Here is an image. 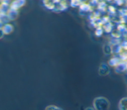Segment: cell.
<instances>
[{
    "instance_id": "6da1fadb",
    "label": "cell",
    "mask_w": 127,
    "mask_h": 110,
    "mask_svg": "<svg viewBox=\"0 0 127 110\" xmlns=\"http://www.w3.org/2000/svg\"><path fill=\"white\" fill-rule=\"evenodd\" d=\"M93 105L95 110H109L110 104L109 100L106 98L98 97L94 99Z\"/></svg>"
},
{
    "instance_id": "7a4b0ae2",
    "label": "cell",
    "mask_w": 127,
    "mask_h": 110,
    "mask_svg": "<svg viewBox=\"0 0 127 110\" xmlns=\"http://www.w3.org/2000/svg\"><path fill=\"white\" fill-rule=\"evenodd\" d=\"M120 110H127V98L122 99L119 104Z\"/></svg>"
},
{
    "instance_id": "3957f363",
    "label": "cell",
    "mask_w": 127,
    "mask_h": 110,
    "mask_svg": "<svg viewBox=\"0 0 127 110\" xmlns=\"http://www.w3.org/2000/svg\"><path fill=\"white\" fill-rule=\"evenodd\" d=\"M108 67H105V66H104V67H100L99 69V73L100 75H102V76H104L106 75L107 74H108Z\"/></svg>"
},
{
    "instance_id": "277c9868",
    "label": "cell",
    "mask_w": 127,
    "mask_h": 110,
    "mask_svg": "<svg viewBox=\"0 0 127 110\" xmlns=\"http://www.w3.org/2000/svg\"><path fill=\"white\" fill-rule=\"evenodd\" d=\"M45 110H64L62 108L55 106V105H49L46 107Z\"/></svg>"
},
{
    "instance_id": "5b68a950",
    "label": "cell",
    "mask_w": 127,
    "mask_h": 110,
    "mask_svg": "<svg viewBox=\"0 0 127 110\" xmlns=\"http://www.w3.org/2000/svg\"><path fill=\"white\" fill-rule=\"evenodd\" d=\"M84 110H95L92 107H87V108H85Z\"/></svg>"
}]
</instances>
